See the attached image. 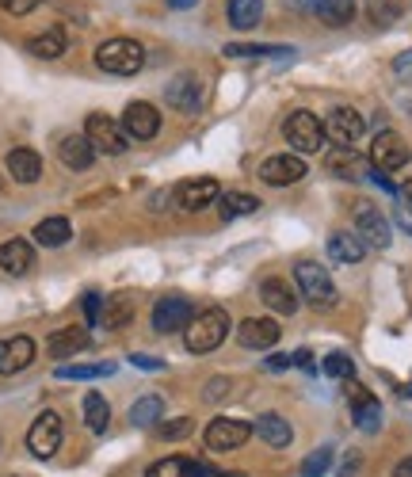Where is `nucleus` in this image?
<instances>
[{
	"label": "nucleus",
	"instance_id": "obj_1",
	"mask_svg": "<svg viewBox=\"0 0 412 477\" xmlns=\"http://www.w3.org/2000/svg\"><path fill=\"white\" fill-rule=\"evenodd\" d=\"M229 337V313L221 310V306H206L192 317V325L184 328V344H187V352H195V356H206V352H214V347Z\"/></svg>",
	"mask_w": 412,
	"mask_h": 477
},
{
	"label": "nucleus",
	"instance_id": "obj_2",
	"mask_svg": "<svg viewBox=\"0 0 412 477\" xmlns=\"http://www.w3.org/2000/svg\"><path fill=\"white\" fill-rule=\"evenodd\" d=\"M96 66L111 76H134L146 66V50L134 39H107L96 50Z\"/></svg>",
	"mask_w": 412,
	"mask_h": 477
},
{
	"label": "nucleus",
	"instance_id": "obj_3",
	"mask_svg": "<svg viewBox=\"0 0 412 477\" xmlns=\"http://www.w3.org/2000/svg\"><path fill=\"white\" fill-rule=\"evenodd\" d=\"M294 283H298V294H302L309 306H317V310L336 306V283H332V275L325 272L321 264L298 260L294 264Z\"/></svg>",
	"mask_w": 412,
	"mask_h": 477
},
{
	"label": "nucleus",
	"instance_id": "obj_4",
	"mask_svg": "<svg viewBox=\"0 0 412 477\" xmlns=\"http://www.w3.org/2000/svg\"><path fill=\"white\" fill-rule=\"evenodd\" d=\"M282 138L291 141L294 153H317L325 146V122L313 115V111H294L282 122Z\"/></svg>",
	"mask_w": 412,
	"mask_h": 477
},
{
	"label": "nucleus",
	"instance_id": "obj_5",
	"mask_svg": "<svg viewBox=\"0 0 412 477\" xmlns=\"http://www.w3.org/2000/svg\"><path fill=\"white\" fill-rule=\"evenodd\" d=\"M321 122H325V138L336 141V149H355L363 134H367V119H363L355 107H332L328 119H321Z\"/></svg>",
	"mask_w": 412,
	"mask_h": 477
},
{
	"label": "nucleus",
	"instance_id": "obj_6",
	"mask_svg": "<svg viewBox=\"0 0 412 477\" xmlns=\"http://www.w3.org/2000/svg\"><path fill=\"white\" fill-rule=\"evenodd\" d=\"M85 138L92 141V149L96 153H111V157H119V153H126L130 149V134L122 130V122H115L111 115H88V122H85Z\"/></svg>",
	"mask_w": 412,
	"mask_h": 477
},
{
	"label": "nucleus",
	"instance_id": "obj_7",
	"mask_svg": "<svg viewBox=\"0 0 412 477\" xmlns=\"http://www.w3.org/2000/svg\"><path fill=\"white\" fill-rule=\"evenodd\" d=\"M195 317V306L187 294H161L153 306V328L157 332H176V328H187Z\"/></svg>",
	"mask_w": 412,
	"mask_h": 477
},
{
	"label": "nucleus",
	"instance_id": "obj_8",
	"mask_svg": "<svg viewBox=\"0 0 412 477\" xmlns=\"http://www.w3.org/2000/svg\"><path fill=\"white\" fill-rule=\"evenodd\" d=\"M408 146H405V138L401 134H393V130H382L374 141H371V168L374 172H398V168H405L408 165Z\"/></svg>",
	"mask_w": 412,
	"mask_h": 477
},
{
	"label": "nucleus",
	"instance_id": "obj_9",
	"mask_svg": "<svg viewBox=\"0 0 412 477\" xmlns=\"http://www.w3.org/2000/svg\"><path fill=\"white\" fill-rule=\"evenodd\" d=\"M27 447L35 458H50L61 447V417L54 409H46L35 417V424L27 428Z\"/></svg>",
	"mask_w": 412,
	"mask_h": 477
},
{
	"label": "nucleus",
	"instance_id": "obj_10",
	"mask_svg": "<svg viewBox=\"0 0 412 477\" xmlns=\"http://www.w3.org/2000/svg\"><path fill=\"white\" fill-rule=\"evenodd\" d=\"M355 233L363 237V245H367V248H390V237H393L386 214L378 211L374 202H359L355 206Z\"/></svg>",
	"mask_w": 412,
	"mask_h": 477
},
{
	"label": "nucleus",
	"instance_id": "obj_11",
	"mask_svg": "<svg viewBox=\"0 0 412 477\" xmlns=\"http://www.w3.org/2000/svg\"><path fill=\"white\" fill-rule=\"evenodd\" d=\"M122 130L130 134L134 141H153L157 130H161V111H157L153 104H146V100L126 104V111H122Z\"/></svg>",
	"mask_w": 412,
	"mask_h": 477
},
{
	"label": "nucleus",
	"instance_id": "obj_12",
	"mask_svg": "<svg viewBox=\"0 0 412 477\" xmlns=\"http://www.w3.org/2000/svg\"><path fill=\"white\" fill-rule=\"evenodd\" d=\"M248 436H252V424L233 420V417H218L206 424V447L210 451H237L248 443Z\"/></svg>",
	"mask_w": 412,
	"mask_h": 477
},
{
	"label": "nucleus",
	"instance_id": "obj_13",
	"mask_svg": "<svg viewBox=\"0 0 412 477\" xmlns=\"http://www.w3.org/2000/svg\"><path fill=\"white\" fill-rule=\"evenodd\" d=\"M287 4L317 15L325 27H347L355 20V0H287Z\"/></svg>",
	"mask_w": 412,
	"mask_h": 477
},
{
	"label": "nucleus",
	"instance_id": "obj_14",
	"mask_svg": "<svg viewBox=\"0 0 412 477\" xmlns=\"http://www.w3.org/2000/svg\"><path fill=\"white\" fill-rule=\"evenodd\" d=\"M306 161L298 153H279V157H267V161L260 165V180L272 184V187H291L306 176Z\"/></svg>",
	"mask_w": 412,
	"mask_h": 477
},
{
	"label": "nucleus",
	"instance_id": "obj_15",
	"mask_svg": "<svg viewBox=\"0 0 412 477\" xmlns=\"http://www.w3.org/2000/svg\"><path fill=\"white\" fill-rule=\"evenodd\" d=\"M347 401H352V412H355V428H363V432H378L382 428V401L363 390L355 378H347Z\"/></svg>",
	"mask_w": 412,
	"mask_h": 477
},
{
	"label": "nucleus",
	"instance_id": "obj_16",
	"mask_svg": "<svg viewBox=\"0 0 412 477\" xmlns=\"http://www.w3.org/2000/svg\"><path fill=\"white\" fill-rule=\"evenodd\" d=\"M279 337H282V328H279V321H272V317H245V321L237 325V340L245 347H252V352L275 347Z\"/></svg>",
	"mask_w": 412,
	"mask_h": 477
},
{
	"label": "nucleus",
	"instance_id": "obj_17",
	"mask_svg": "<svg viewBox=\"0 0 412 477\" xmlns=\"http://www.w3.org/2000/svg\"><path fill=\"white\" fill-rule=\"evenodd\" d=\"M218 195H221V187H218V180H210V176L184 180V184L176 187V202H180V211H187V214H195V211H202V206L218 202Z\"/></svg>",
	"mask_w": 412,
	"mask_h": 477
},
{
	"label": "nucleus",
	"instance_id": "obj_18",
	"mask_svg": "<svg viewBox=\"0 0 412 477\" xmlns=\"http://www.w3.org/2000/svg\"><path fill=\"white\" fill-rule=\"evenodd\" d=\"M35 363V340L31 337H8L0 340V374H20Z\"/></svg>",
	"mask_w": 412,
	"mask_h": 477
},
{
	"label": "nucleus",
	"instance_id": "obj_19",
	"mask_svg": "<svg viewBox=\"0 0 412 477\" xmlns=\"http://www.w3.org/2000/svg\"><path fill=\"white\" fill-rule=\"evenodd\" d=\"M88 347V328L85 325H66L58 328L50 340H46V352H50L54 359H69V356H81Z\"/></svg>",
	"mask_w": 412,
	"mask_h": 477
},
{
	"label": "nucleus",
	"instance_id": "obj_20",
	"mask_svg": "<svg viewBox=\"0 0 412 477\" xmlns=\"http://www.w3.org/2000/svg\"><path fill=\"white\" fill-rule=\"evenodd\" d=\"M31 267H35V248L23 237H15V241H4L0 245V272L8 275H27Z\"/></svg>",
	"mask_w": 412,
	"mask_h": 477
},
{
	"label": "nucleus",
	"instance_id": "obj_21",
	"mask_svg": "<svg viewBox=\"0 0 412 477\" xmlns=\"http://www.w3.org/2000/svg\"><path fill=\"white\" fill-rule=\"evenodd\" d=\"M58 157H61L66 168L85 172V168H92V161H96V149H92V141L85 134H66L61 146H58Z\"/></svg>",
	"mask_w": 412,
	"mask_h": 477
},
{
	"label": "nucleus",
	"instance_id": "obj_22",
	"mask_svg": "<svg viewBox=\"0 0 412 477\" xmlns=\"http://www.w3.org/2000/svg\"><path fill=\"white\" fill-rule=\"evenodd\" d=\"M325 168L332 172V176H340V180H363V176H371V161H367V157H359L355 149H332L328 161H325Z\"/></svg>",
	"mask_w": 412,
	"mask_h": 477
},
{
	"label": "nucleus",
	"instance_id": "obj_23",
	"mask_svg": "<svg viewBox=\"0 0 412 477\" xmlns=\"http://www.w3.org/2000/svg\"><path fill=\"white\" fill-rule=\"evenodd\" d=\"M260 298H264L267 310H275V313H282V317L298 310V291H294L287 279H275V275L264 279V283H260Z\"/></svg>",
	"mask_w": 412,
	"mask_h": 477
},
{
	"label": "nucleus",
	"instance_id": "obj_24",
	"mask_svg": "<svg viewBox=\"0 0 412 477\" xmlns=\"http://www.w3.org/2000/svg\"><path fill=\"white\" fill-rule=\"evenodd\" d=\"M252 432H256L267 447H291V439H294V432H291V424L279 417V412H260L256 417V424H252Z\"/></svg>",
	"mask_w": 412,
	"mask_h": 477
},
{
	"label": "nucleus",
	"instance_id": "obj_25",
	"mask_svg": "<svg viewBox=\"0 0 412 477\" xmlns=\"http://www.w3.org/2000/svg\"><path fill=\"white\" fill-rule=\"evenodd\" d=\"M165 100L176 107V111H187V115H192V111H199V100H202V92H199V81L192 73H180L176 81H172L168 88H165Z\"/></svg>",
	"mask_w": 412,
	"mask_h": 477
},
{
	"label": "nucleus",
	"instance_id": "obj_26",
	"mask_svg": "<svg viewBox=\"0 0 412 477\" xmlns=\"http://www.w3.org/2000/svg\"><path fill=\"white\" fill-rule=\"evenodd\" d=\"M363 256H367V245H363V237L359 233H332L328 237V260H336V264H359Z\"/></svg>",
	"mask_w": 412,
	"mask_h": 477
},
{
	"label": "nucleus",
	"instance_id": "obj_27",
	"mask_svg": "<svg viewBox=\"0 0 412 477\" xmlns=\"http://www.w3.org/2000/svg\"><path fill=\"white\" fill-rule=\"evenodd\" d=\"M4 165H8V176L15 184H35L42 176V157L35 149H12Z\"/></svg>",
	"mask_w": 412,
	"mask_h": 477
},
{
	"label": "nucleus",
	"instance_id": "obj_28",
	"mask_svg": "<svg viewBox=\"0 0 412 477\" xmlns=\"http://www.w3.org/2000/svg\"><path fill=\"white\" fill-rule=\"evenodd\" d=\"M27 50L35 58H61L69 50V39H66V31H61V27H50V31H42V35L27 39Z\"/></svg>",
	"mask_w": 412,
	"mask_h": 477
},
{
	"label": "nucleus",
	"instance_id": "obj_29",
	"mask_svg": "<svg viewBox=\"0 0 412 477\" xmlns=\"http://www.w3.org/2000/svg\"><path fill=\"white\" fill-rule=\"evenodd\" d=\"M226 15L237 31H252L264 15V0H226Z\"/></svg>",
	"mask_w": 412,
	"mask_h": 477
},
{
	"label": "nucleus",
	"instance_id": "obj_30",
	"mask_svg": "<svg viewBox=\"0 0 412 477\" xmlns=\"http://www.w3.org/2000/svg\"><path fill=\"white\" fill-rule=\"evenodd\" d=\"M69 237H73L69 218H42L39 226H35V241H39V245H46V248H61V245H69Z\"/></svg>",
	"mask_w": 412,
	"mask_h": 477
},
{
	"label": "nucleus",
	"instance_id": "obj_31",
	"mask_svg": "<svg viewBox=\"0 0 412 477\" xmlns=\"http://www.w3.org/2000/svg\"><path fill=\"white\" fill-rule=\"evenodd\" d=\"M161 412H165V401L157 393H146L138 397L134 409H130V424L134 428H149V424H161Z\"/></svg>",
	"mask_w": 412,
	"mask_h": 477
},
{
	"label": "nucleus",
	"instance_id": "obj_32",
	"mask_svg": "<svg viewBox=\"0 0 412 477\" xmlns=\"http://www.w3.org/2000/svg\"><path fill=\"white\" fill-rule=\"evenodd\" d=\"M85 424L92 428V432H107V420H111V409H107V401H103V397L96 393V390H92V393H85Z\"/></svg>",
	"mask_w": 412,
	"mask_h": 477
},
{
	"label": "nucleus",
	"instance_id": "obj_33",
	"mask_svg": "<svg viewBox=\"0 0 412 477\" xmlns=\"http://www.w3.org/2000/svg\"><path fill=\"white\" fill-rule=\"evenodd\" d=\"M260 211V199L248 195V191H226L221 195V214L226 218H241V214H256Z\"/></svg>",
	"mask_w": 412,
	"mask_h": 477
},
{
	"label": "nucleus",
	"instance_id": "obj_34",
	"mask_svg": "<svg viewBox=\"0 0 412 477\" xmlns=\"http://www.w3.org/2000/svg\"><path fill=\"white\" fill-rule=\"evenodd\" d=\"M229 58H287L291 46H264V42H229Z\"/></svg>",
	"mask_w": 412,
	"mask_h": 477
},
{
	"label": "nucleus",
	"instance_id": "obj_35",
	"mask_svg": "<svg viewBox=\"0 0 412 477\" xmlns=\"http://www.w3.org/2000/svg\"><path fill=\"white\" fill-rule=\"evenodd\" d=\"M115 374L111 363H66V367H58V378H73V382H88V378H107Z\"/></svg>",
	"mask_w": 412,
	"mask_h": 477
},
{
	"label": "nucleus",
	"instance_id": "obj_36",
	"mask_svg": "<svg viewBox=\"0 0 412 477\" xmlns=\"http://www.w3.org/2000/svg\"><path fill=\"white\" fill-rule=\"evenodd\" d=\"M367 20L374 27H393L401 20V0H367Z\"/></svg>",
	"mask_w": 412,
	"mask_h": 477
},
{
	"label": "nucleus",
	"instance_id": "obj_37",
	"mask_svg": "<svg viewBox=\"0 0 412 477\" xmlns=\"http://www.w3.org/2000/svg\"><path fill=\"white\" fill-rule=\"evenodd\" d=\"M130 317H134V298H130V294H115V302L107 306V317H103V321H107L111 328H126V325H130Z\"/></svg>",
	"mask_w": 412,
	"mask_h": 477
},
{
	"label": "nucleus",
	"instance_id": "obj_38",
	"mask_svg": "<svg viewBox=\"0 0 412 477\" xmlns=\"http://www.w3.org/2000/svg\"><path fill=\"white\" fill-rule=\"evenodd\" d=\"M332 458H336V451H332V447H317L313 454H306L302 477H325L332 470Z\"/></svg>",
	"mask_w": 412,
	"mask_h": 477
},
{
	"label": "nucleus",
	"instance_id": "obj_39",
	"mask_svg": "<svg viewBox=\"0 0 412 477\" xmlns=\"http://www.w3.org/2000/svg\"><path fill=\"white\" fill-rule=\"evenodd\" d=\"M321 371L328 374V378H355V363H352V356H344V352H328L325 356V363H321Z\"/></svg>",
	"mask_w": 412,
	"mask_h": 477
},
{
	"label": "nucleus",
	"instance_id": "obj_40",
	"mask_svg": "<svg viewBox=\"0 0 412 477\" xmlns=\"http://www.w3.org/2000/svg\"><path fill=\"white\" fill-rule=\"evenodd\" d=\"M187 463H192V458H161V463H153L146 470V477H184Z\"/></svg>",
	"mask_w": 412,
	"mask_h": 477
},
{
	"label": "nucleus",
	"instance_id": "obj_41",
	"mask_svg": "<svg viewBox=\"0 0 412 477\" xmlns=\"http://www.w3.org/2000/svg\"><path fill=\"white\" fill-rule=\"evenodd\" d=\"M187 432H192V420H187V417H176V420H161V424H157V436H161V439H184Z\"/></svg>",
	"mask_w": 412,
	"mask_h": 477
},
{
	"label": "nucleus",
	"instance_id": "obj_42",
	"mask_svg": "<svg viewBox=\"0 0 412 477\" xmlns=\"http://www.w3.org/2000/svg\"><path fill=\"white\" fill-rule=\"evenodd\" d=\"M39 4H42V0H0V8L12 12V15H31Z\"/></svg>",
	"mask_w": 412,
	"mask_h": 477
},
{
	"label": "nucleus",
	"instance_id": "obj_43",
	"mask_svg": "<svg viewBox=\"0 0 412 477\" xmlns=\"http://www.w3.org/2000/svg\"><path fill=\"white\" fill-rule=\"evenodd\" d=\"M81 306H85V317H88V325H100V310H103V306H100V294H96V291H88Z\"/></svg>",
	"mask_w": 412,
	"mask_h": 477
},
{
	"label": "nucleus",
	"instance_id": "obj_44",
	"mask_svg": "<svg viewBox=\"0 0 412 477\" xmlns=\"http://www.w3.org/2000/svg\"><path fill=\"white\" fill-rule=\"evenodd\" d=\"M393 73H398L405 85H412V50H405L398 61H393Z\"/></svg>",
	"mask_w": 412,
	"mask_h": 477
},
{
	"label": "nucleus",
	"instance_id": "obj_45",
	"mask_svg": "<svg viewBox=\"0 0 412 477\" xmlns=\"http://www.w3.org/2000/svg\"><path fill=\"white\" fill-rule=\"evenodd\" d=\"M359 466H363V454L359 451H347V458L340 463V477H355Z\"/></svg>",
	"mask_w": 412,
	"mask_h": 477
},
{
	"label": "nucleus",
	"instance_id": "obj_46",
	"mask_svg": "<svg viewBox=\"0 0 412 477\" xmlns=\"http://www.w3.org/2000/svg\"><path fill=\"white\" fill-rule=\"evenodd\" d=\"M134 367H141V371H165V359H153V356H134Z\"/></svg>",
	"mask_w": 412,
	"mask_h": 477
},
{
	"label": "nucleus",
	"instance_id": "obj_47",
	"mask_svg": "<svg viewBox=\"0 0 412 477\" xmlns=\"http://www.w3.org/2000/svg\"><path fill=\"white\" fill-rule=\"evenodd\" d=\"M264 367H267V371H287V367H294V356H272V359L264 363Z\"/></svg>",
	"mask_w": 412,
	"mask_h": 477
},
{
	"label": "nucleus",
	"instance_id": "obj_48",
	"mask_svg": "<svg viewBox=\"0 0 412 477\" xmlns=\"http://www.w3.org/2000/svg\"><path fill=\"white\" fill-rule=\"evenodd\" d=\"M291 356H294V367L313 371V352H306V347H298V352H291Z\"/></svg>",
	"mask_w": 412,
	"mask_h": 477
},
{
	"label": "nucleus",
	"instance_id": "obj_49",
	"mask_svg": "<svg viewBox=\"0 0 412 477\" xmlns=\"http://www.w3.org/2000/svg\"><path fill=\"white\" fill-rule=\"evenodd\" d=\"M398 221H401L405 233H412V211H408V202H398Z\"/></svg>",
	"mask_w": 412,
	"mask_h": 477
},
{
	"label": "nucleus",
	"instance_id": "obj_50",
	"mask_svg": "<svg viewBox=\"0 0 412 477\" xmlns=\"http://www.w3.org/2000/svg\"><path fill=\"white\" fill-rule=\"evenodd\" d=\"M226 390H229V378H214L210 390H206V397H226Z\"/></svg>",
	"mask_w": 412,
	"mask_h": 477
},
{
	"label": "nucleus",
	"instance_id": "obj_51",
	"mask_svg": "<svg viewBox=\"0 0 412 477\" xmlns=\"http://www.w3.org/2000/svg\"><path fill=\"white\" fill-rule=\"evenodd\" d=\"M393 477H412V458H401V463L393 466Z\"/></svg>",
	"mask_w": 412,
	"mask_h": 477
},
{
	"label": "nucleus",
	"instance_id": "obj_52",
	"mask_svg": "<svg viewBox=\"0 0 412 477\" xmlns=\"http://www.w3.org/2000/svg\"><path fill=\"white\" fill-rule=\"evenodd\" d=\"M206 477H245V473H237V470H214V466H202Z\"/></svg>",
	"mask_w": 412,
	"mask_h": 477
},
{
	"label": "nucleus",
	"instance_id": "obj_53",
	"mask_svg": "<svg viewBox=\"0 0 412 477\" xmlns=\"http://www.w3.org/2000/svg\"><path fill=\"white\" fill-rule=\"evenodd\" d=\"M184 477H206V470H202V463H187V470H184Z\"/></svg>",
	"mask_w": 412,
	"mask_h": 477
},
{
	"label": "nucleus",
	"instance_id": "obj_54",
	"mask_svg": "<svg viewBox=\"0 0 412 477\" xmlns=\"http://www.w3.org/2000/svg\"><path fill=\"white\" fill-rule=\"evenodd\" d=\"M168 4H172V8H180V12H187V8H195L199 0H168Z\"/></svg>",
	"mask_w": 412,
	"mask_h": 477
},
{
	"label": "nucleus",
	"instance_id": "obj_55",
	"mask_svg": "<svg viewBox=\"0 0 412 477\" xmlns=\"http://www.w3.org/2000/svg\"><path fill=\"white\" fill-rule=\"evenodd\" d=\"M401 199H405V202H408V206H412V180H408V184H405V187H401Z\"/></svg>",
	"mask_w": 412,
	"mask_h": 477
}]
</instances>
